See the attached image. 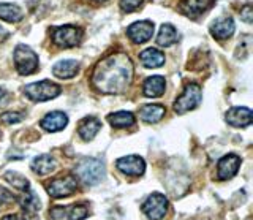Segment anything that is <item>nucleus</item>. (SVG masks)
I'll list each match as a JSON object with an SVG mask.
<instances>
[{"instance_id": "c756f323", "label": "nucleus", "mask_w": 253, "mask_h": 220, "mask_svg": "<svg viewBox=\"0 0 253 220\" xmlns=\"http://www.w3.org/2000/svg\"><path fill=\"white\" fill-rule=\"evenodd\" d=\"M6 201H14V195L10 190H6V188L0 187V204H3Z\"/></svg>"}, {"instance_id": "9b49d317", "label": "nucleus", "mask_w": 253, "mask_h": 220, "mask_svg": "<svg viewBox=\"0 0 253 220\" xmlns=\"http://www.w3.org/2000/svg\"><path fill=\"white\" fill-rule=\"evenodd\" d=\"M241 167V159L234 154L225 155L223 159L218 162V171L217 175L221 180L225 179H231L237 171H239Z\"/></svg>"}, {"instance_id": "6e6552de", "label": "nucleus", "mask_w": 253, "mask_h": 220, "mask_svg": "<svg viewBox=\"0 0 253 220\" xmlns=\"http://www.w3.org/2000/svg\"><path fill=\"white\" fill-rule=\"evenodd\" d=\"M78 188V182L73 176H65V177H55L47 187V193L52 198H65L71 193H75Z\"/></svg>"}, {"instance_id": "393cba45", "label": "nucleus", "mask_w": 253, "mask_h": 220, "mask_svg": "<svg viewBox=\"0 0 253 220\" xmlns=\"http://www.w3.org/2000/svg\"><path fill=\"white\" fill-rule=\"evenodd\" d=\"M21 204L26 212H29V214H35V212L40 209V198L37 196L35 192L32 190H27L26 196L21 200Z\"/></svg>"}, {"instance_id": "c85d7f7f", "label": "nucleus", "mask_w": 253, "mask_h": 220, "mask_svg": "<svg viewBox=\"0 0 253 220\" xmlns=\"http://www.w3.org/2000/svg\"><path fill=\"white\" fill-rule=\"evenodd\" d=\"M2 121L5 124H16V122L22 121V116L19 113H6V114L2 116Z\"/></svg>"}, {"instance_id": "1a4fd4ad", "label": "nucleus", "mask_w": 253, "mask_h": 220, "mask_svg": "<svg viewBox=\"0 0 253 220\" xmlns=\"http://www.w3.org/2000/svg\"><path fill=\"white\" fill-rule=\"evenodd\" d=\"M116 167L126 176H141L146 170V163L138 155H126L116 162Z\"/></svg>"}, {"instance_id": "f03ea898", "label": "nucleus", "mask_w": 253, "mask_h": 220, "mask_svg": "<svg viewBox=\"0 0 253 220\" xmlns=\"http://www.w3.org/2000/svg\"><path fill=\"white\" fill-rule=\"evenodd\" d=\"M76 176L85 185H95L105 177V167L97 159H84L76 167Z\"/></svg>"}, {"instance_id": "473e14b6", "label": "nucleus", "mask_w": 253, "mask_h": 220, "mask_svg": "<svg viewBox=\"0 0 253 220\" xmlns=\"http://www.w3.org/2000/svg\"><path fill=\"white\" fill-rule=\"evenodd\" d=\"M49 214H51L52 219H60L63 214H65V209H63V208H54V209L49 212Z\"/></svg>"}, {"instance_id": "20e7f679", "label": "nucleus", "mask_w": 253, "mask_h": 220, "mask_svg": "<svg viewBox=\"0 0 253 220\" xmlns=\"http://www.w3.org/2000/svg\"><path fill=\"white\" fill-rule=\"evenodd\" d=\"M24 92H26L27 98H30L32 101H47L59 95L60 88L51 81H40L26 86Z\"/></svg>"}, {"instance_id": "4be33fe9", "label": "nucleus", "mask_w": 253, "mask_h": 220, "mask_svg": "<svg viewBox=\"0 0 253 220\" xmlns=\"http://www.w3.org/2000/svg\"><path fill=\"white\" fill-rule=\"evenodd\" d=\"M0 19L6 22H18L22 19V10L13 3H0Z\"/></svg>"}, {"instance_id": "f257e3e1", "label": "nucleus", "mask_w": 253, "mask_h": 220, "mask_svg": "<svg viewBox=\"0 0 253 220\" xmlns=\"http://www.w3.org/2000/svg\"><path fill=\"white\" fill-rule=\"evenodd\" d=\"M133 65L125 54H114L101 60L93 72V86L103 93H121L131 81Z\"/></svg>"}, {"instance_id": "72a5a7b5", "label": "nucleus", "mask_w": 253, "mask_h": 220, "mask_svg": "<svg viewBox=\"0 0 253 220\" xmlns=\"http://www.w3.org/2000/svg\"><path fill=\"white\" fill-rule=\"evenodd\" d=\"M2 220H26V219H22L19 216H5Z\"/></svg>"}, {"instance_id": "cd10ccee", "label": "nucleus", "mask_w": 253, "mask_h": 220, "mask_svg": "<svg viewBox=\"0 0 253 220\" xmlns=\"http://www.w3.org/2000/svg\"><path fill=\"white\" fill-rule=\"evenodd\" d=\"M142 3V0H121V8L125 13H131Z\"/></svg>"}, {"instance_id": "4468645a", "label": "nucleus", "mask_w": 253, "mask_h": 220, "mask_svg": "<svg viewBox=\"0 0 253 220\" xmlns=\"http://www.w3.org/2000/svg\"><path fill=\"white\" fill-rule=\"evenodd\" d=\"M211 32L218 40H225L234 34V22L231 18H220L212 24Z\"/></svg>"}, {"instance_id": "a878e982", "label": "nucleus", "mask_w": 253, "mask_h": 220, "mask_svg": "<svg viewBox=\"0 0 253 220\" xmlns=\"http://www.w3.org/2000/svg\"><path fill=\"white\" fill-rule=\"evenodd\" d=\"M5 180H8L14 188H18V190H22V192H27V187H29V180L18 175V173H14V171H8L5 173Z\"/></svg>"}, {"instance_id": "f8f14e48", "label": "nucleus", "mask_w": 253, "mask_h": 220, "mask_svg": "<svg viewBox=\"0 0 253 220\" xmlns=\"http://www.w3.org/2000/svg\"><path fill=\"white\" fill-rule=\"evenodd\" d=\"M226 122L231 127H249L252 124V111L249 108H233L226 113Z\"/></svg>"}, {"instance_id": "7c9ffc66", "label": "nucleus", "mask_w": 253, "mask_h": 220, "mask_svg": "<svg viewBox=\"0 0 253 220\" xmlns=\"http://www.w3.org/2000/svg\"><path fill=\"white\" fill-rule=\"evenodd\" d=\"M241 18H242L245 22H249V24L252 22V6H250V5H247V6H245V8L242 10Z\"/></svg>"}, {"instance_id": "f704fd0d", "label": "nucleus", "mask_w": 253, "mask_h": 220, "mask_svg": "<svg viewBox=\"0 0 253 220\" xmlns=\"http://www.w3.org/2000/svg\"><path fill=\"white\" fill-rule=\"evenodd\" d=\"M5 37H8V32H6L3 27H0V42H2Z\"/></svg>"}, {"instance_id": "9d476101", "label": "nucleus", "mask_w": 253, "mask_h": 220, "mask_svg": "<svg viewBox=\"0 0 253 220\" xmlns=\"http://www.w3.org/2000/svg\"><path fill=\"white\" fill-rule=\"evenodd\" d=\"M126 35L133 43H146L154 35V24L149 21H139L126 29Z\"/></svg>"}, {"instance_id": "6ab92c4d", "label": "nucleus", "mask_w": 253, "mask_h": 220, "mask_svg": "<svg viewBox=\"0 0 253 220\" xmlns=\"http://www.w3.org/2000/svg\"><path fill=\"white\" fill-rule=\"evenodd\" d=\"M212 3H213V0H185V2L182 3V10H184V13L188 14V16L195 18L208 8H211Z\"/></svg>"}, {"instance_id": "dca6fc26", "label": "nucleus", "mask_w": 253, "mask_h": 220, "mask_svg": "<svg viewBox=\"0 0 253 220\" xmlns=\"http://www.w3.org/2000/svg\"><path fill=\"white\" fill-rule=\"evenodd\" d=\"M139 60L146 68H158L165 64V54L155 48H149L139 54Z\"/></svg>"}, {"instance_id": "bb28decb", "label": "nucleus", "mask_w": 253, "mask_h": 220, "mask_svg": "<svg viewBox=\"0 0 253 220\" xmlns=\"http://www.w3.org/2000/svg\"><path fill=\"white\" fill-rule=\"evenodd\" d=\"M87 217V208L83 204H78V206L70 208L68 211V219L70 220H84Z\"/></svg>"}, {"instance_id": "f3484780", "label": "nucleus", "mask_w": 253, "mask_h": 220, "mask_svg": "<svg viewBox=\"0 0 253 220\" xmlns=\"http://www.w3.org/2000/svg\"><path fill=\"white\" fill-rule=\"evenodd\" d=\"M30 168L34 170V173L40 176H46L52 173L55 170V160L52 159L51 155H40V157H35L34 160H32V165Z\"/></svg>"}, {"instance_id": "a211bd4d", "label": "nucleus", "mask_w": 253, "mask_h": 220, "mask_svg": "<svg viewBox=\"0 0 253 220\" xmlns=\"http://www.w3.org/2000/svg\"><path fill=\"white\" fill-rule=\"evenodd\" d=\"M54 76L60 78V80H70L78 73V62L76 60H62L59 64L52 67Z\"/></svg>"}, {"instance_id": "423d86ee", "label": "nucleus", "mask_w": 253, "mask_h": 220, "mask_svg": "<svg viewBox=\"0 0 253 220\" xmlns=\"http://www.w3.org/2000/svg\"><path fill=\"white\" fill-rule=\"evenodd\" d=\"M144 214L152 220H162L168 211V200L162 193H152L142 204Z\"/></svg>"}, {"instance_id": "7ed1b4c3", "label": "nucleus", "mask_w": 253, "mask_h": 220, "mask_svg": "<svg viewBox=\"0 0 253 220\" xmlns=\"http://www.w3.org/2000/svg\"><path fill=\"white\" fill-rule=\"evenodd\" d=\"M14 64L18 73L26 76L34 73L38 67V56L26 44H18L14 49Z\"/></svg>"}, {"instance_id": "2f4dec72", "label": "nucleus", "mask_w": 253, "mask_h": 220, "mask_svg": "<svg viewBox=\"0 0 253 220\" xmlns=\"http://www.w3.org/2000/svg\"><path fill=\"white\" fill-rule=\"evenodd\" d=\"M8 100H10V93H8L5 89L0 88V106L8 105Z\"/></svg>"}, {"instance_id": "2eb2a0df", "label": "nucleus", "mask_w": 253, "mask_h": 220, "mask_svg": "<svg viewBox=\"0 0 253 220\" xmlns=\"http://www.w3.org/2000/svg\"><path fill=\"white\" fill-rule=\"evenodd\" d=\"M142 92L146 97H160L165 93V78L163 76H150L146 80L144 86H142Z\"/></svg>"}, {"instance_id": "412c9836", "label": "nucleus", "mask_w": 253, "mask_h": 220, "mask_svg": "<svg viewBox=\"0 0 253 220\" xmlns=\"http://www.w3.org/2000/svg\"><path fill=\"white\" fill-rule=\"evenodd\" d=\"M101 127V122L98 119H95V117H85V119L79 124V136H81L83 139H92L95 135L98 133Z\"/></svg>"}, {"instance_id": "aec40b11", "label": "nucleus", "mask_w": 253, "mask_h": 220, "mask_svg": "<svg viewBox=\"0 0 253 220\" xmlns=\"http://www.w3.org/2000/svg\"><path fill=\"white\" fill-rule=\"evenodd\" d=\"M165 113H166V109L162 105H146V106L141 108L139 116H141V119L144 122L155 124L158 121H162V117L165 116Z\"/></svg>"}, {"instance_id": "ddd939ff", "label": "nucleus", "mask_w": 253, "mask_h": 220, "mask_svg": "<svg viewBox=\"0 0 253 220\" xmlns=\"http://www.w3.org/2000/svg\"><path fill=\"white\" fill-rule=\"evenodd\" d=\"M67 124H68V116L65 113L54 111L43 117L42 127L47 132H60L67 127Z\"/></svg>"}, {"instance_id": "0eeeda50", "label": "nucleus", "mask_w": 253, "mask_h": 220, "mask_svg": "<svg viewBox=\"0 0 253 220\" xmlns=\"http://www.w3.org/2000/svg\"><path fill=\"white\" fill-rule=\"evenodd\" d=\"M83 37V30L78 27H71V26H63V27H57L54 30L52 35V42L62 46V48H71V46H76L79 42H81Z\"/></svg>"}, {"instance_id": "b1692460", "label": "nucleus", "mask_w": 253, "mask_h": 220, "mask_svg": "<svg viewBox=\"0 0 253 220\" xmlns=\"http://www.w3.org/2000/svg\"><path fill=\"white\" fill-rule=\"evenodd\" d=\"M108 121L116 129H125V127H131L134 124V116L126 111H119V113L111 114L108 117Z\"/></svg>"}, {"instance_id": "5701e85b", "label": "nucleus", "mask_w": 253, "mask_h": 220, "mask_svg": "<svg viewBox=\"0 0 253 220\" xmlns=\"http://www.w3.org/2000/svg\"><path fill=\"white\" fill-rule=\"evenodd\" d=\"M176 42H177V30L171 24L162 26L160 34H158V38H157V43L160 46H165V48H168V46L174 44Z\"/></svg>"}, {"instance_id": "39448f33", "label": "nucleus", "mask_w": 253, "mask_h": 220, "mask_svg": "<svg viewBox=\"0 0 253 220\" xmlns=\"http://www.w3.org/2000/svg\"><path fill=\"white\" fill-rule=\"evenodd\" d=\"M201 97H203V93H201L200 86L188 84L184 93H182V95L176 100V103H174V111L177 114H184V113L190 111V109H193L200 105Z\"/></svg>"}]
</instances>
